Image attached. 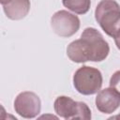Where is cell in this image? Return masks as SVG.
<instances>
[{
    "mask_svg": "<svg viewBox=\"0 0 120 120\" xmlns=\"http://www.w3.org/2000/svg\"><path fill=\"white\" fill-rule=\"evenodd\" d=\"M110 48L107 41L93 27L85 28L81 38L72 41L67 48L68 58L75 63L100 62L108 56Z\"/></svg>",
    "mask_w": 120,
    "mask_h": 120,
    "instance_id": "obj_1",
    "label": "cell"
},
{
    "mask_svg": "<svg viewBox=\"0 0 120 120\" xmlns=\"http://www.w3.org/2000/svg\"><path fill=\"white\" fill-rule=\"evenodd\" d=\"M95 18L102 30L112 38L120 36V6L114 0H101L95 10Z\"/></svg>",
    "mask_w": 120,
    "mask_h": 120,
    "instance_id": "obj_2",
    "label": "cell"
},
{
    "mask_svg": "<svg viewBox=\"0 0 120 120\" xmlns=\"http://www.w3.org/2000/svg\"><path fill=\"white\" fill-rule=\"evenodd\" d=\"M75 89L82 95H93L98 93L102 85L101 72L95 68L82 66L76 70L73 76Z\"/></svg>",
    "mask_w": 120,
    "mask_h": 120,
    "instance_id": "obj_3",
    "label": "cell"
},
{
    "mask_svg": "<svg viewBox=\"0 0 120 120\" xmlns=\"http://www.w3.org/2000/svg\"><path fill=\"white\" fill-rule=\"evenodd\" d=\"M54 111L65 119H91V111L84 102L75 101L66 96L58 97L55 99Z\"/></svg>",
    "mask_w": 120,
    "mask_h": 120,
    "instance_id": "obj_4",
    "label": "cell"
},
{
    "mask_svg": "<svg viewBox=\"0 0 120 120\" xmlns=\"http://www.w3.org/2000/svg\"><path fill=\"white\" fill-rule=\"evenodd\" d=\"M51 26L53 32L62 38L73 36L80 28L79 18L67 10L55 12L51 19Z\"/></svg>",
    "mask_w": 120,
    "mask_h": 120,
    "instance_id": "obj_5",
    "label": "cell"
},
{
    "mask_svg": "<svg viewBox=\"0 0 120 120\" xmlns=\"http://www.w3.org/2000/svg\"><path fill=\"white\" fill-rule=\"evenodd\" d=\"M14 109L15 112L23 118H34L40 112L41 102L38 95L30 91H25L16 97Z\"/></svg>",
    "mask_w": 120,
    "mask_h": 120,
    "instance_id": "obj_6",
    "label": "cell"
},
{
    "mask_svg": "<svg viewBox=\"0 0 120 120\" xmlns=\"http://www.w3.org/2000/svg\"><path fill=\"white\" fill-rule=\"evenodd\" d=\"M120 106V94L112 87L105 88L96 97V107L103 113H112Z\"/></svg>",
    "mask_w": 120,
    "mask_h": 120,
    "instance_id": "obj_7",
    "label": "cell"
},
{
    "mask_svg": "<svg viewBox=\"0 0 120 120\" xmlns=\"http://www.w3.org/2000/svg\"><path fill=\"white\" fill-rule=\"evenodd\" d=\"M7 17L10 20H22L30 10V0H10L3 6Z\"/></svg>",
    "mask_w": 120,
    "mask_h": 120,
    "instance_id": "obj_8",
    "label": "cell"
},
{
    "mask_svg": "<svg viewBox=\"0 0 120 120\" xmlns=\"http://www.w3.org/2000/svg\"><path fill=\"white\" fill-rule=\"evenodd\" d=\"M62 3L68 9L77 14H85L90 8L91 0H62Z\"/></svg>",
    "mask_w": 120,
    "mask_h": 120,
    "instance_id": "obj_9",
    "label": "cell"
},
{
    "mask_svg": "<svg viewBox=\"0 0 120 120\" xmlns=\"http://www.w3.org/2000/svg\"><path fill=\"white\" fill-rule=\"evenodd\" d=\"M110 87L114 88L120 94V70L114 72L110 80Z\"/></svg>",
    "mask_w": 120,
    "mask_h": 120,
    "instance_id": "obj_10",
    "label": "cell"
},
{
    "mask_svg": "<svg viewBox=\"0 0 120 120\" xmlns=\"http://www.w3.org/2000/svg\"><path fill=\"white\" fill-rule=\"evenodd\" d=\"M114 41H115L116 47L120 50V36H119V37H117V38H114Z\"/></svg>",
    "mask_w": 120,
    "mask_h": 120,
    "instance_id": "obj_11",
    "label": "cell"
},
{
    "mask_svg": "<svg viewBox=\"0 0 120 120\" xmlns=\"http://www.w3.org/2000/svg\"><path fill=\"white\" fill-rule=\"evenodd\" d=\"M9 1H10V0H1V4H2V6H4V5L8 4Z\"/></svg>",
    "mask_w": 120,
    "mask_h": 120,
    "instance_id": "obj_12",
    "label": "cell"
},
{
    "mask_svg": "<svg viewBox=\"0 0 120 120\" xmlns=\"http://www.w3.org/2000/svg\"><path fill=\"white\" fill-rule=\"evenodd\" d=\"M117 117H120V114H119V115H116V116H114L113 118H117Z\"/></svg>",
    "mask_w": 120,
    "mask_h": 120,
    "instance_id": "obj_13",
    "label": "cell"
}]
</instances>
